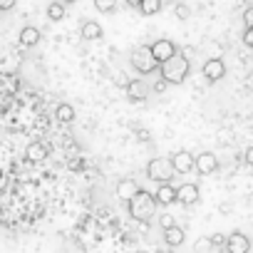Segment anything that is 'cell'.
Returning a JSON list of instances; mask_svg holds the SVG:
<instances>
[{
  "label": "cell",
  "instance_id": "obj_25",
  "mask_svg": "<svg viewBox=\"0 0 253 253\" xmlns=\"http://www.w3.org/2000/svg\"><path fill=\"white\" fill-rule=\"evenodd\" d=\"M159 226L167 231V228L176 226V221H174V216H171V213H162V216H159Z\"/></svg>",
  "mask_w": 253,
  "mask_h": 253
},
{
  "label": "cell",
  "instance_id": "obj_14",
  "mask_svg": "<svg viewBox=\"0 0 253 253\" xmlns=\"http://www.w3.org/2000/svg\"><path fill=\"white\" fill-rule=\"evenodd\" d=\"M184 241H186V233H184V228H181L179 223L164 231V243H167V246H171V248H179Z\"/></svg>",
  "mask_w": 253,
  "mask_h": 253
},
{
  "label": "cell",
  "instance_id": "obj_34",
  "mask_svg": "<svg viewBox=\"0 0 253 253\" xmlns=\"http://www.w3.org/2000/svg\"><path fill=\"white\" fill-rule=\"evenodd\" d=\"M142 3V0H126V5H129V8H137Z\"/></svg>",
  "mask_w": 253,
  "mask_h": 253
},
{
  "label": "cell",
  "instance_id": "obj_18",
  "mask_svg": "<svg viewBox=\"0 0 253 253\" xmlns=\"http://www.w3.org/2000/svg\"><path fill=\"white\" fill-rule=\"evenodd\" d=\"M55 117H57L62 124H70V122H75V107H72V104H67V102H62V104H57Z\"/></svg>",
  "mask_w": 253,
  "mask_h": 253
},
{
  "label": "cell",
  "instance_id": "obj_4",
  "mask_svg": "<svg viewBox=\"0 0 253 253\" xmlns=\"http://www.w3.org/2000/svg\"><path fill=\"white\" fill-rule=\"evenodd\" d=\"M129 62H132V67H134L139 75H152V72L159 67V65L154 62L152 52H149V45H142V47H137V50L132 52Z\"/></svg>",
  "mask_w": 253,
  "mask_h": 253
},
{
  "label": "cell",
  "instance_id": "obj_23",
  "mask_svg": "<svg viewBox=\"0 0 253 253\" xmlns=\"http://www.w3.org/2000/svg\"><path fill=\"white\" fill-rule=\"evenodd\" d=\"M206 238H209L211 251H223V243H226V236L223 233H213V236H206Z\"/></svg>",
  "mask_w": 253,
  "mask_h": 253
},
{
  "label": "cell",
  "instance_id": "obj_24",
  "mask_svg": "<svg viewBox=\"0 0 253 253\" xmlns=\"http://www.w3.org/2000/svg\"><path fill=\"white\" fill-rule=\"evenodd\" d=\"M174 15H176L179 20H189V18H191V8H189L186 3H176V5H174Z\"/></svg>",
  "mask_w": 253,
  "mask_h": 253
},
{
  "label": "cell",
  "instance_id": "obj_33",
  "mask_svg": "<svg viewBox=\"0 0 253 253\" xmlns=\"http://www.w3.org/2000/svg\"><path fill=\"white\" fill-rule=\"evenodd\" d=\"M167 87H169V84H167V82H164V80H159V82H157V84H154V92H164V89H167Z\"/></svg>",
  "mask_w": 253,
  "mask_h": 253
},
{
  "label": "cell",
  "instance_id": "obj_9",
  "mask_svg": "<svg viewBox=\"0 0 253 253\" xmlns=\"http://www.w3.org/2000/svg\"><path fill=\"white\" fill-rule=\"evenodd\" d=\"M194 169L199 174H213L218 169V159L213 157V152H201L196 159H194Z\"/></svg>",
  "mask_w": 253,
  "mask_h": 253
},
{
  "label": "cell",
  "instance_id": "obj_20",
  "mask_svg": "<svg viewBox=\"0 0 253 253\" xmlns=\"http://www.w3.org/2000/svg\"><path fill=\"white\" fill-rule=\"evenodd\" d=\"M47 18H50L52 23L62 20V18H65V5H62V3H50V5H47Z\"/></svg>",
  "mask_w": 253,
  "mask_h": 253
},
{
  "label": "cell",
  "instance_id": "obj_31",
  "mask_svg": "<svg viewBox=\"0 0 253 253\" xmlns=\"http://www.w3.org/2000/svg\"><path fill=\"white\" fill-rule=\"evenodd\" d=\"M137 137H139V142H149V139H152L147 129H137Z\"/></svg>",
  "mask_w": 253,
  "mask_h": 253
},
{
  "label": "cell",
  "instance_id": "obj_5",
  "mask_svg": "<svg viewBox=\"0 0 253 253\" xmlns=\"http://www.w3.org/2000/svg\"><path fill=\"white\" fill-rule=\"evenodd\" d=\"M149 52H152V57H154L157 65H164L167 60H171V57L179 52V47H176L171 40L162 38V40H157L154 45H149Z\"/></svg>",
  "mask_w": 253,
  "mask_h": 253
},
{
  "label": "cell",
  "instance_id": "obj_7",
  "mask_svg": "<svg viewBox=\"0 0 253 253\" xmlns=\"http://www.w3.org/2000/svg\"><path fill=\"white\" fill-rule=\"evenodd\" d=\"M201 72H204V77H206L209 82H218V80L226 77V62H223L221 57H211V60L204 62Z\"/></svg>",
  "mask_w": 253,
  "mask_h": 253
},
{
  "label": "cell",
  "instance_id": "obj_12",
  "mask_svg": "<svg viewBox=\"0 0 253 253\" xmlns=\"http://www.w3.org/2000/svg\"><path fill=\"white\" fill-rule=\"evenodd\" d=\"M124 89H126V97H129L132 102H144L149 97V87L142 80H129V84H126Z\"/></svg>",
  "mask_w": 253,
  "mask_h": 253
},
{
  "label": "cell",
  "instance_id": "obj_17",
  "mask_svg": "<svg viewBox=\"0 0 253 253\" xmlns=\"http://www.w3.org/2000/svg\"><path fill=\"white\" fill-rule=\"evenodd\" d=\"M102 35H104V30H102L99 23H94V20H84V23H82V38H84V40L92 42V40H99Z\"/></svg>",
  "mask_w": 253,
  "mask_h": 253
},
{
  "label": "cell",
  "instance_id": "obj_35",
  "mask_svg": "<svg viewBox=\"0 0 253 253\" xmlns=\"http://www.w3.org/2000/svg\"><path fill=\"white\" fill-rule=\"evenodd\" d=\"M60 3L65 5V3H77V0H60Z\"/></svg>",
  "mask_w": 253,
  "mask_h": 253
},
{
  "label": "cell",
  "instance_id": "obj_8",
  "mask_svg": "<svg viewBox=\"0 0 253 253\" xmlns=\"http://www.w3.org/2000/svg\"><path fill=\"white\" fill-rule=\"evenodd\" d=\"M169 162H171V169H174L176 174H189V171L194 169V154H191V152H186V149L174 152Z\"/></svg>",
  "mask_w": 253,
  "mask_h": 253
},
{
  "label": "cell",
  "instance_id": "obj_21",
  "mask_svg": "<svg viewBox=\"0 0 253 253\" xmlns=\"http://www.w3.org/2000/svg\"><path fill=\"white\" fill-rule=\"evenodd\" d=\"M0 84H3L8 92H18V87H20L18 77H13V75H0Z\"/></svg>",
  "mask_w": 253,
  "mask_h": 253
},
{
  "label": "cell",
  "instance_id": "obj_26",
  "mask_svg": "<svg viewBox=\"0 0 253 253\" xmlns=\"http://www.w3.org/2000/svg\"><path fill=\"white\" fill-rule=\"evenodd\" d=\"M112 80H114V84H117V87H122V89H124L126 84H129V77H126L122 70H119V72H114V77H112Z\"/></svg>",
  "mask_w": 253,
  "mask_h": 253
},
{
  "label": "cell",
  "instance_id": "obj_36",
  "mask_svg": "<svg viewBox=\"0 0 253 253\" xmlns=\"http://www.w3.org/2000/svg\"><path fill=\"white\" fill-rule=\"evenodd\" d=\"M137 253H147V251H137Z\"/></svg>",
  "mask_w": 253,
  "mask_h": 253
},
{
  "label": "cell",
  "instance_id": "obj_2",
  "mask_svg": "<svg viewBox=\"0 0 253 253\" xmlns=\"http://www.w3.org/2000/svg\"><path fill=\"white\" fill-rule=\"evenodd\" d=\"M126 209H129V216H132V218H137V221H149V218L157 213V201H154L152 191L139 189L129 201H126Z\"/></svg>",
  "mask_w": 253,
  "mask_h": 253
},
{
  "label": "cell",
  "instance_id": "obj_15",
  "mask_svg": "<svg viewBox=\"0 0 253 253\" xmlns=\"http://www.w3.org/2000/svg\"><path fill=\"white\" fill-rule=\"evenodd\" d=\"M25 159L28 162H45L47 159V147L42 142H30L25 149Z\"/></svg>",
  "mask_w": 253,
  "mask_h": 253
},
{
  "label": "cell",
  "instance_id": "obj_3",
  "mask_svg": "<svg viewBox=\"0 0 253 253\" xmlns=\"http://www.w3.org/2000/svg\"><path fill=\"white\" fill-rule=\"evenodd\" d=\"M147 179L157 181V184H171L174 179V169H171V162L167 157H157L147 164Z\"/></svg>",
  "mask_w": 253,
  "mask_h": 253
},
{
  "label": "cell",
  "instance_id": "obj_11",
  "mask_svg": "<svg viewBox=\"0 0 253 253\" xmlns=\"http://www.w3.org/2000/svg\"><path fill=\"white\" fill-rule=\"evenodd\" d=\"M157 206H171L176 201V186L174 184H159L157 194H152Z\"/></svg>",
  "mask_w": 253,
  "mask_h": 253
},
{
  "label": "cell",
  "instance_id": "obj_22",
  "mask_svg": "<svg viewBox=\"0 0 253 253\" xmlns=\"http://www.w3.org/2000/svg\"><path fill=\"white\" fill-rule=\"evenodd\" d=\"M94 8L99 13H114L117 10V0H94Z\"/></svg>",
  "mask_w": 253,
  "mask_h": 253
},
{
  "label": "cell",
  "instance_id": "obj_10",
  "mask_svg": "<svg viewBox=\"0 0 253 253\" xmlns=\"http://www.w3.org/2000/svg\"><path fill=\"white\" fill-rule=\"evenodd\" d=\"M199 186L196 184H181V186H176V201L181 204V206H194L196 201H199Z\"/></svg>",
  "mask_w": 253,
  "mask_h": 253
},
{
  "label": "cell",
  "instance_id": "obj_16",
  "mask_svg": "<svg viewBox=\"0 0 253 253\" xmlns=\"http://www.w3.org/2000/svg\"><path fill=\"white\" fill-rule=\"evenodd\" d=\"M38 42H40V30L35 25H25L20 30V45L23 47H35Z\"/></svg>",
  "mask_w": 253,
  "mask_h": 253
},
{
  "label": "cell",
  "instance_id": "obj_29",
  "mask_svg": "<svg viewBox=\"0 0 253 253\" xmlns=\"http://www.w3.org/2000/svg\"><path fill=\"white\" fill-rule=\"evenodd\" d=\"M243 45H246V47L253 45V28H246V30H243Z\"/></svg>",
  "mask_w": 253,
  "mask_h": 253
},
{
  "label": "cell",
  "instance_id": "obj_6",
  "mask_svg": "<svg viewBox=\"0 0 253 253\" xmlns=\"http://www.w3.org/2000/svg\"><path fill=\"white\" fill-rule=\"evenodd\" d=\"M223 251L226 253H248L251 251V241L243 231H233L226 236V243H223Z\"/></svg>",
  "mask_w": 253,
  "mask_h": 253
},
{
  "label": "cell",
  "instance_id": "obj_32",
  "mask_svg": "<svg viewBox=\"0 0 253 253\" xmlns=\"http://www.w3.org/2000/svg\"><path fill=\"white\" fill-rule=\"evenodd\" d=\"M5 186H8V176L5 171H0V191H5Z\"/></svg>",
  "mask_w": 253,
  "mask_h": 253
},
{
  "label": "cell",
  "instance_id": "obj_27",
  "mask_svg": "<svg viewBox=\"0 0 253 253\" xmlns=\"http://www.w3.org/2000/svg\"><path fill=\"white\" fill-rule=\"evenodd\" d=\"M243 28H253V8L251 5L243 10Z\"/></svg>",
  "mask_w": 253,
  "mask_h": 253
},
{
  "label": "cell",
  "instance_id": "obj_28",
  "mask_svg": "<svg viewBox=\"0 0 253 253\" xmlns=\"http://www.w3.org/2000/svg\"><path fill=\"white\" fill-rule=\"evenodd\" d=\"M194 251H199V253H206V251H211V246H209V238H199V241H196V246H194Z\"/></svg>",
  "mask_w": 253,
  "mask_h": 253
},
{
  "label": "cell",
  "instance_id": "obj_19",
  "mask_svg": "<svg viewBox=\"0 0 253 253\" xmlns=\"http://www.w3.org/2000/svg\"><path fill=\"white\" fill-rule=\"evenodd\" d=\"M137 8H139L142 15H157L162 10V0H142Z\"/></svg>",
  "mask_w": 253,
  "mask_h": 253
},
{
  "label": "cell",
  "instance_id": "obj_13",
  "mask_svg": "<svg viewBox=\"0 0 253 253\" xmlns=\"http://www.w3.org/2000/svg\"><path fill=\"white\" fill-rule=\"evenodd\" d=\"M137 191H139V184H137L134 179H119V181H117V196H119L122 204H126Z\"/></svg>",
  "mask_w": 253,
  "mask_h": 253
},
{
  "label": "cell",
  "instance_id": "obj_1",
  "mask_svg": "<svg viewBox=\"0 0 253 253\" xmlns=\"http://www.w3.org/2000/svg\"><path fill=\"white\" fill-rule=\"evenodd\" d=\"M189 70H191V65H189V57H184L181 52H176L171 60H167L164 65H159V80H164L167 84H181L186 77H189Z\"/></svg>",
  "mask_w": 253,
  "mask_h": 253
},
{
  "label": "cell",
  "instance_id": "obj_30",
  "mask_svg": "<svg viewBox=\"0 0 253 253\" xmlns=\"http://www.w3.org/2000/svg\"><path fill=\"white\" fill-rule=\"evenodd\" d=\"M15 8V0H0V10H13Z\"/></svg>",
  "mask_w": 253,
  "mask_h": 253
}]
</instances>
